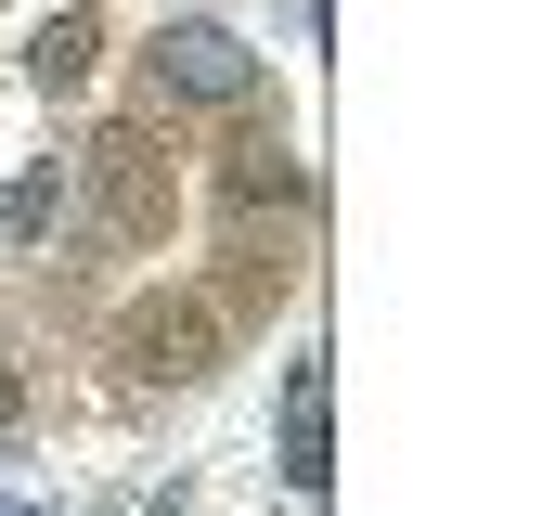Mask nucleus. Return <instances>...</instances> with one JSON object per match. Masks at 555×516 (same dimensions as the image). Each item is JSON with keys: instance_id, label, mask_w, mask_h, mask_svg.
Wrapping results in <instances>:
<instances>
[{"instance_id": "1", "label": "nucleus", "mask_w": 555, "mask_h": 516, "mask_svg": "<svg viewBox=\"0 0 555 516\" xmlns=\"http://www.w3.org/2000/svg\"><path fill=\"white\" fill-rule=\"evenodd\" d=\"M155 91H181V104H246V91H259V65H246V39H233V26L181 13V26H155Z\"/></svg>"}, {"instance_id": "2", "label": "nucleus", "mask_w": 555, "mask_h": 516, "mask_svg": "<svg viewBox=\"0 0 555 516\" xmlns=\"http://www.w3.org/2000/svg\"><path fill=\"white\" fill-rule=\"evenodd\" d=\"M91 181H104L117 233H155V220H168V194H155V142H142V129H117V142H104V168H91Z\"/></svg>"}, {"instance_id": "3", "label": "nucleus", "mask_w": 555, "mask_h": 516, "mask_svg": "<svg viewBox=\"0 0 555 516\" xmlns=\"http://www.w3.org/2000/svg\"><path fill=\"white\" fill-rule=\"evenodd\" d=\"M207 349H220L207 310H142V323H130V362H142V375H207Z\"/></svg>"}, {"instance_id": "4", "label": "nucleus", "mask_w": 555, "mask_h": 516, "mask_svg": "<svg viewBox=\"0 0 555 516\" xmlns=\"http://www.w3.org/2000/svg\"><path fill=\"white\" fill-rule=\"evenodd\" d=\"M26 78H39V91H78V78H91V13H52L39 52H26Z\"/></svg>"}]
</instances>
